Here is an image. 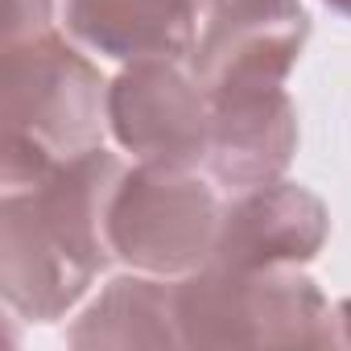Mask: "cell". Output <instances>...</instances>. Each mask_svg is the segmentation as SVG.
Listing matches in <instances>:
<instances>
[{"label":"cell","instance_id":"cell-1","mask_svg":"<svg viewBox=\"0 0 351 351\" xmlns=\"http://www.w3.org/2000/svg\"><path fill=\"white\" fill-rule=\"evenodd\" d=\"M124 165L99 145L0 199V289L29 322L62 318L108 269V203Z\"/></svg>","mask_w":351,"mask_h":351},{"label":"cell","instance_id":"cell-2","mask_svg":"<svg viewBox=\"0 0 351 351\" xmlns=\"http://www.w3.org/2000/svg\"><path fill=\"white\" fill-rule=\"evenodd\" d=\"M108 83L54 29L5 38V191L104 145Z\"/></svg>","mask_w":351,"mask_h":351},{"label":"cell","instance_id":"cell-3","mask_svg":"<svg viewBox=\"0 0 351 351\" xmlns=\"http://www.w3.org/2000/svg\"><path fill=\"white\" fill-rule=\"evenodd\" d=\"M173 310L182 347H335V314L298 265H203L173 281Z\"/></svg>","mask_w":351,"mask_h":351},{"label":"cell","instance_id":"cell-4","mask_svg":"<svg viewBox=\"0 0 351 351\" xmlns=\"http://www.w3.org/2000/svg\"><path fill=\"white\" fill-rule=\"evenodd\" d=\"M223 207L211 186L186 165L136 161L124 169L108 203V244L112 256L136 273L186 277L203 269L215 252Z\"/></svg>","mask_w":351,"mask_h":351},{"label":"cell","instance_id":"cell-5","mask_svg":"<svg viewBox=\"0 0 351 351\" xmlns=\"http://www.w3.org/2000/svg\"><path fill=\"white\" fill-rule=\"evenodd\" d=\"M108 128L136 161L195 169L207 161L211 99L182 58H136L108 87Z\"/></svg>","mask_w":351,"mask_h":351},{"label":"cell","instance_id":"cell-6","mask_svg":"<svg viewBox=\"0 0 351 351\" xmlns=\"http://www.w3.org/2000/svg\"><path fill=\"white\" fill-rule=\"evenodd\" d=\"M326 236H330L326 203L310 186L277 178V182L240 191L223 207L215 252L207 265H219V269L306 265L322 252Z\"/></svg>","mask_w":351,"mask_h":351},{"label":"cell","instance_id":"cell-7","mask_svg":"<svg viewBox=\"0 0 351 351\" xmlns=\"http://www.w3.org/2000/svg\"><path fill=\"white\" fill-rule=\"evenodd\" d=\"M62 21L87 50L136 58H186L199 46L203 0H62Z\"/></svg>","mask_w":351,"mask_h":351},{"label":"cell","instance_id":"cell-8","mask_svg":"<svg viewBox=\"0 0 351 351\" xmlns=\"http://www.w3.org/2000/svg\"><path fill=\"white\" fill-rule=\"evenodd\" d=\"M71 347H182L173 277H116L66 330Z\"/></svg>","mask_w":351,"mask_h":351},{"label":"cell","instance_id":"cell-9","mask_svg":"<svg viewBox=\"0 0 351 351\" xmlns=\"http://www.w3.org/2000/svg\"><path fill=\"white\" fill-rule=\"evenodd\" d=\"M50 13H54V0H9L5 38H25V34L50 29Z\"/></svg>","mask_w":351,"mask_h":351},{"label":"cell","instance_id":"cell-10","mask_svg":"<svg viewBox=\"0 0 351 351\" xmlns=\"http://www.w3.org/2000/svg\"><path fill=\"white\" fill-rule=\"evenodd\" d=\"M298 0H203V21L215 13H265V9H293Z\"/></svg>","mask_w":351,"mask_h":351},{"label":"cell","instance_id":"cell-11","mask_svg":"<svg viewBox=\"0 0 351 351\" xmlns=\"http://www.w3.org/2000/svg\"><path fill=\"white\" fill-rule=\"evenodd\" d=\"M330 314H335V343L339 347H351V298L339 302Z\"/></svg>","mask_w":351,"mask_h":351},{"label":"cell","instance_id":"cell-12","mask_svg":"<svg viewBox=\"0 0 351 351\" xmlns=\"http://www.w3.org/2000/svg\"><path fill=\"white\" fill-rule=\"evenodd\" d=\"M326 9H335L339 17H351V0H322Z\"/></svg>","mask_w":351,"mask_h":351}]
</instances>
